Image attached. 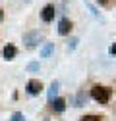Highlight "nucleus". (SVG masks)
<instances>
[{
	"label": "nucleus",
	"mask_w": 116,
	"mask_h": 121,
	"mask_svg": "<svg viewBox=\"0 0 116 121\" xmlns=\"http://www.w3.org/2000/svg\"><path fill=\"white\" fill-rule=\"evenodd\" d=\"M91 96H93V100H97L99 104H108V100H110V88L101 86V85H95V86L91 88Z\"/></svg>",
	"instance_id": "obj_1"
},
{
	"label": "nucleus",
	"mask_w": 116,
	"mask_h": 121,
	"mask_svg": "<svg viewBox=\"0 0 116 121\" xmlns=\"http://www.w3.org/2000/svg\"><path fill=\"white\" fill-rule=\"evenodd\" d=\"M43 39V35L39 33V31H29V33H25L23 35V42L27 44L29 48H33V46H37V42Z\"/></svg>",
	"instance_id": "obj_2"
},
{
	"label": "nucleus",
	"mask_w": 116,
	"mask_h": 121,
	"mask_svg": "<svg viewBox=\"0 0 116 121\" xmlns=\"http://www.w3.org/2000/svg\"><path fill=\"white\" fill-rule=\"evenodd\" d=\"M25 88H27V92H29V94H33V96H35V94H41V90H43V83H41L39 79H31V81L27 83Z\"/></svg>",
	"instance_id": "obj_3"
},
{
	"label": "nucleus",
	"mask_w": 116,
	"mask_h": 121,
	"mask_svg": "<svg viewBox=\"0 0 116 121\" xmlns=\"http://www.w3.org/2000/svg\"><path fill=\"white\" fill-rule=\"evenodd\" d=\"M50 110L56 112V113H62V112L66 110V100H64V98H54V100L50 102Z\"/></svg>",
	"instance_id": "obj_4"
},
{
	"label": "nucleus",
	"mask_w": 116,
	"mask_h": 121,
	"mask_svg": "<svg viewBox=\"0 0 116 121\" xmlns=\"http://www.w3.org/2000/svg\"><path fill=\"white\" fill-rule=\"evenodd\" d=\"M54 13H56V10H54V6L52 4H48V6H45L43 8V13H41V17H43V21H52L54 19Z\"/></svg>",
	"instance_id": "obj_5"
},
{
	"label": "nucleus",
	"mask_w": 116,
	"mask_h": 121,
	"mask_svg": "<svg viewBox=\"0 0 116 121\" xmlns=\"http://www.w3.org/2000/svg\"><path fill=\"white\" fill-rule=\"evenodd\" d=\"M70 31H72V21L68 17L60 19V23H58V33H60V35H68Z\"/></svg>",
	"instance_id": "obj_6"
},
{
	"label": "nucleus",
	"mask_w": 116,
	"mask_h": 121,
	"mask_svg": "<svg viewBox=\"0 0 116 121\" xmlns=\"http://www.w3.org/2000/svg\"><path fill=\"white\" fill-rule=\"evenodd\" d=\"M2 54H4V60H14V58H16V54H18V50H16L14 44H6L4 50H2Z\"/></svg>",
	"instance_id": "obj_7"
},
{
	"label": "nucleus",
	"mask_w": 116,
	"mask_h": 121,
	"mask_svg": "<svg viewBox=\"0 0 116 121\" xmlns=\"http://www.w3.org/2000/svg\"><path fill=\"white\" fill-rule=\"evenodd\" d=\"M52 50H54V44L48 42V44H45V46L41 48V56H43V58H48V56L52 54Z\"/></svg>",
	"instance_id": "obj_8"
},
{
	"label": "nucleus",
	"mask_w": 116,
	"mask_h": 121,
	"mask_svg": "<svg viewBox=\"0 0 116 121\" xmlns=\"http://www.w3.org/2000/svg\"><path fill=\"white\" fill-rule=\"evenodd\" d=\"M56 92H58V83L54 81V83L50 85V88H48V102H52V100L56 98Z\"/></svg>",
	"instance_id": "obj_9"
},
{
	"label": "nucleus",
	"mask_w": 116,
	"mask_h": 121,
	"mask_svg": "<svg viewBox=\"0 0 116 121\" xmlns=\"http://www.w3.org/2000/svg\"><path fill=\"white\" fill-rule=\"evenodd\" d=\"M10 121H25V117H23V113H19V112H16L12 115V119Z\"/></svg>",
	"instance_id": "obj_10"
},
{
	"label": "nucleus",
	"mask_w": 116,
	"mask_h": 121,
	"mask_svg": "<svg viewBox=\"0 0 116 121\" xmlns=\"http://www.w3.org/2000/svg\"><path fill=\"white\" fill-rule=\"evenodd\" d=\"M79 121H101V117H99V115H85V117H81Z\"/></svg>",
	"instance_id": "obj_11"
},
{
	"label": "nucleus",
	"mask_w": 116,
	"mask_h": 121,
	"mask_svg": "<svg viewBox=\"0 0 116 121\" xmlns=\"http://www.w3.org/2000/svg\"><path fill=\"white\" fill-rule=\"evenodd\" d=\"M83 98H85V94L79 92V94H77V104H76V106H83Z\"/></svg>",
	"instance_id": "obj_12"
},
{
	"label": "nucleus",
	"mask_w": 116,
	"mask_h": 121,
	"mask_svg": "<svg viewBox=\"0 0 116 121\" xmlns=\"http://www.w3.org/2000/svg\"><path fill=\"white\" fill-rule=\"evenodd\" d=\"M76 44H77V39H72L70 44H68V48H70V50H74V48H76Z\"/></svg>",
	"instance_id": "obj_13"
},
{
	"label": "nucleus",
	"mask_w": 116,
	"mask_h": 121,
	"mask_svg": "<svg viewBox=\"0 0 116 121\" xmlns=\"http://www.w3.org/2000/svg\"><path fill=\"white\" fill-rule=\"evenodd\" d=\"M29 71H39V64H29Z\"/></svg>",
	"instance_id": "obj_14"
},
{
	"label": "nucleus",
	"mask_w": 116,
	"mask_h": 121,
	"mask_svg": "<svg viewBox=\"0 0 116 121\" xmlns=\"http://www.w3.org/2000/svg\"><path fill=\"white\" fill-rule=\"evenodd\" d=\"M99 2H101V4H103V6H108V4L112 2V0H99Z\"/></svg>",
	"instance_id": "obj_15"
},
{
	"label": "nucleus",
	"mask_w": 116,
	"mask_h": 121,
	"mask_svg": "<svg viewBox=\"0 0 116 121\" xmlns=\"http://www.w3.org/2000/svg\"><path fill=\"white\" fill-rule=\"evenodd\" d=\"M110 54H116V44H112V46H110Z\"/></svg>",
	"instance_id": "obj_16"
},
{
	"label": "nucleus",
	"mask_w": 116,
	"mask_h": 121,
	"mask_svg": "<svg viewBox=\"0 0 116 121\" xmlns=\"http://www.w3.org/2000/svg\"><path fill=\"white\" fill-rule=\"evenodd\" d=\"M2 19H4V12L0 10V21H2Z\"/></svg>",
	"instance_id": "obj_17"
},
{
	"label": "nucleus",
	"mask_w": 116,
	"mask_h": 121,
	"mask_svg": "<svg viewBox=\"0 0 116 121\" xmlns=\"http://www.w3.org/2000/svg\"><path fill=\"white\" fill-rule=\"evenodd\" d=\"M45 121H48V119H45Z\"/></svg>",
	"instance_id": "obj_18"
}]
</instances>
